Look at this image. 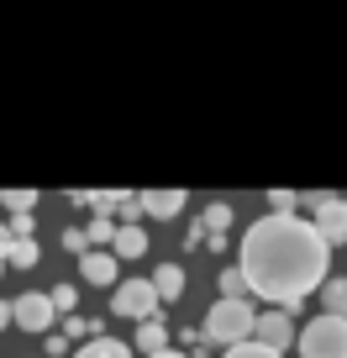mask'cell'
<instances>
[{"mask_svg": "<svg viewBox=\"0 0 347 358\" xmlns=\"http://www.w3.org/2000/svg\"><path fill=\"white\" fill-rule=\"evenodd\" d=\"M326 237L316 232V222L300 216H263L247 227L242 237V274L263 301H274L279 311H295L316 285L326 280Z\"/></svg>", "mask_w": 347, "mask_h": 358, "instance_id": "1", "label": "cell"}, {"mask_svg": "<svg viewBox=\"0 0 347 358\" xmlns=\"http://www.w3.org/2000/svg\"><path fill=\"white\" fill-rule=\"evenodd\" d=\"M253 332H258V311L247 301H226V295L205 311V327H200V337H211V343H221V348L253 343Z\"/></svg>", "mask_w": 347, "mask_h": 358, "instance_id": "2", "label": "cell"}, {"mask_svg": "<svg viewBox=\"0 0 347 358\" xmlns=\"http://www.w3.org/2000/svg\"><path fill=\"white\" fill-rule=\"evenodd\" d=\"M300 358H347V316H316L311 327H300Z\"/></svg>", "mask_w": 347, "mask_h": 358, "instance_id": "3", "label": "cell"}, {"mask_svg": "<svg viewBox=\"0 0 347 358\" xmlns=\"http://www.w3.org/2000/svg\"><path fill=\"white\" fill-rule=\"evenodd\" d=\"M158 301H163V295L153 290V280H121V285H116V295H111V311L116 316H132V322H153Z\"/></svg>", "mask_w": 347, "mask_h": 358, "instance_id": "4", "label": "cell"}, {"mask_svg": "<svg viewBox=\"0 0 347 358\" xmlns=\"http://www.w3.org/2000/svg\"><path fill=\"white\" fill-rule=\"evenodd\" d=\"M16 311V327H22V332H47V327H53V295H37V290H27L22 301L11 306Z\"/></svg>", "mask_w": 347, "mask_h": 358, "instance_id": "5", "label": "cell"}, {"mask_svg": "<svg viewBox=\"0 0 347 358\" xmlns=\"http://www.w3.org/2000/svg\"><path fill=\"white\" fill-rule=\"evenodd\" d=\"M316 232H321L326 243H342V237H347V201H337V195H316Z\"/></svg>", "mask_w": 347, "mask_h": 358, "instance_id": "6", "label": "cell"}, {"mask_svg": "<svg viewBox=\"0 0 347 358\" xmlns=\"http://www.w3.org/2000/svg\"><path fill=\"white\" fill-rule=\"evenodd\" d=\"M290 337H300V332L290 327V311H263V316H258L253 343H263V348H274V353H284V348H290Z\"/></svg>", "mask_w": 347, "mask_h": 358, "instance_id": "7", "label": "cell"}, {"mask_svg": "<svg viewBox=\"0 0 347 358\" xmlns=\"http://www.w3.org/2000/svg\"><path fill=\"white\" fill-rule=\"evenodd\" d=\"M179 206H184V190H142V211L158 216V222L179 216Z\"/></svg>", "mask_w": 347, "mask_h": 358, "instance_id": "8", "label": "cell"}, {"mask_svg": "<svg viewBox=\"0 0 347 358\" xmlns=\"http://www.w3.org/2000/svg\"><path fill=\"white\" fill-rule=\"evenodd\" d=\"M79 274L90 285H116V253H84L79 258Z\"/></svg>", "mask_w": 347, "mask_h": 358, "instance_id": "9", "label": "cell"}, {"mask_svg": "<svg viewBox=\"0 0 347 358\" xmlns=\"http://www.w3.org/2000/svg\"><path fill=\"white\" fill-rule=\"evenodd\" d=\"M153 290L163 295V301H179V295H184V268H179V264H158Z\"/></svg>", "mask_w": 347, "mask_h": 358, "instance_id": "10", "label": "cell"}, {"mask_svg": "<svg viewBox=\"0 0 347 358\" xmlns=\"http://www.w3.org/2000/svg\"><path fill=\"white\" fill-rule=\"evenodd\" d=\"M111 248H116L121 258H142V253H147V232H142V227H121Z\"/></svg>", "mask_w": 347, "mask_h": 358, "instance_id": "11", "label": "cell"}, {"mask_svg": "<svg viewBox=\"0 0 347 358\" xmlns=\"http://www.w3.org/2000/svg\"><path fill=\"white\" fill-rule=\"evenodd\" d=\"M137 348H142L147 358H153V353H168V332H163V322H142V332H137Z\"/></svg>", "mask_w": 347, "mask_h": 358, "instance_id": "12", "label": "cell"}, {"mask_svg": "<svg viewBox=\"0 0 347 358\" xmlns=\"http://www.w3.org/2000/svg\"><path fill=\"white\" fill-rule=\"evenodd\" d=\"M200 227H205L211 237H221L226 227H232V206H226V201H211V206H205V216H200Z\"/></svg>", "mask_w": 347, "mask_h": 358, "instance_id": "13", "label": "cell"}, {"mask_svg": "<svg viewBox=\"0 0 347 358\" xmlns=\"http://www.w3.org/2000/svg\"><path fill=\"white\" fill-rule=\"evenodd\" d=\"M74 358H132V353H126L121 343H111V337H90V343L79 348Z\"/></svg>", "mask_w": 347, "mask_h": 358, "instance_id": "14", "label": "cell"}, {"mask_svg": "<svg viewBox=\"0 0 347 358\" xmlns=\"http://www.w3.org/2000/svg\"><path fill=\"white\" fill-rule=\"evenodd\" d=\"M321 295H326V316H347V280H332Z\"/></svg>", "mask_w": 347, "mask_h": 358, "instance_id": "15", "label": "cell"}, {"mask_svg": "<svg viewBox=\"0 0 347 358\" xmlns=\"http://www.w3.org/2000/svg\"><path fill=\"white\" fill-rule=\"evenodd\" d=\"M116 232H121V227H116V222H111V216H105V211L95 216L90 227H84V237H90V243H116Z\"/></svg>", "mask_w": 347, "mask_h": 358, "instance_id": "16", "label": "cell"}, {"mask_svg": "<svg viewBox=\"0 0 347 358\" xmlns=\"http://www.w3.org/2000/svg\"><path fill=\"white\" fill-rule=\"evenodd\" d=\"M221 290H226V301H242V290H253V285H247L242 268H226V274H221Z\"/></svg>", "mask_w": 347, "mask_h": 358, "instance_id": "17", "label": "cell"}, {"mask_svg": "<svg viewBox=\"0 0 347 358\" xmlns=\"http://www.w3.org/2000/svg\"><path fill=\"white\" fill-rule=\"evenodd\" d=\"M221 358H284V353H274V348H263V343H237V348H226Z\"/></svg>", "mask_w": 347, "mask_h": 358, "instance_id": "18", "label": "cell"}, {"mask_svg": "<svg viewBox=\"0 0 347 358\" xmlns=\"http://www.w3.org/2000/svg\"><path fill=\"white\" fill-rule=\"evenodd\" d=\"M0 201L11 206L16 216H27V211H32V206H37V190H6V195H0Z\"/></svg>", "mask_w": 347, "mask_h": 358, "instance_id": "19", "label": "cell"}, {"mask_svg": "<svg viewBox=\"0 0 347 358\" xmlns=\"http://www.w3.org/2000/svg\"><path fill=\"white\" fill-rule=\"evenodd\" d=\"M37 258H43V253H37V243H32V237H22V243L11 248V264H16V268H32Z\"/></svg>", "mask_w": 347, "mask_h": 358, "instance_id": "20", "label": "cell"}, {"mask_svg": "<svg viewBox=\"0 0 347 358\" xmlns=\"http://www.w3.org/2000/svg\"><path fill=\"white\" fill-rule=\"evenodd\" d=\"M74 301H79L74 285H53V306H58V311H74Z\"/></svg>", "mask_w": 347, "mask_h": 358, "instance_id": "21", "label": "cell"}, {"mask_svg": "<svg viewBox=\"0 0 347 358\" xmlns=\"http://www.w3.org/2000/svg\"><path fill=\"white\" fill-rule=\"evenodd\" d=\"M269 206H274V216H290V206H295V190H269Z\"/></svg>", "mask_w": 347, "mask_h": 358, "instance_id": "22", "label": "cell"}, {"mask_svg": "<svg viewBox=\"0 0 347 358\" xmlns=\"http://www.w3.org/2000/svg\"><path fill=\"white\" fill-rule=\"evenodd\" d=\"M64 248H68V253H74V258H84V248H90V237L68 227V232H64Z\"/></svg>", "mask_w": 347, "mask_h": 358, "instance_id": "23", "label": "cell"}, {"mask_svg": "<svg viewBox=\"0 0 347 358\" xmlns=\"http://www.w3.org/2000/svg\"><path fill=\"white\" fill-rule=\"evenodd\" d=\"M11 237H16V232H11V227H0V258H11V248H16V243H11Z\"/></svg>", "mask_w": 347, "mask_h": 358, "instance_id": "24", "label": "cell"}, {"mask_svg": "<svg viewBox=\"0 0 347 358\" xmlns=\"http://www.w3.org/2000/svg\"><path fill=\"white\" fill-rule=\"evenodd\" d=\"M16 322V311H11V306H6V301H0V332H6V327H11Z\"/></svg>", "mask_w": 347, "mask_h": 358, "instance_id": "25", "label": "cell"}, {"mask_svg": "<svg viewBox=\"0 0 347 358\" xmlns=\"http://www.w3.org/2000/svg\"><path fill=\"white\" fill-rule=\"evenodd\" d=\"M153 358H184V353H174V348H168V353H153Z\"/></svg>", "mask_w": 347, "mask_h": 358, "instance_id": "26", "label": "cell"}]
</instances>
